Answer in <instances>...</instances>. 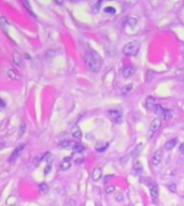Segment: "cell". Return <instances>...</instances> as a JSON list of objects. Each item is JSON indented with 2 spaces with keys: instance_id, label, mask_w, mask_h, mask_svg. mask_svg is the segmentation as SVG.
Returning <instances> with one entry per match:
<instances>
[{
  "instance_id": "cell-1",
  "label": "cell",
  "mask_w": 184,
  "mask_h": 206,
  "mask_svg": "<svg viewBox=\"0 0 184 206\" xmlns=\"http://www.w3.org/2000/svg\"><path fill=\"white\" fill-rule=\"evenodd\" d=\"M84 62L90 72L97 73L101 68V58L95 51H87L85 53Z\"/></svg>"
},
{
  "instance_id": "cell-2",
  "label": "cell",
  "mask_w": 184,
  "mask_h": 206,
  "mask_svg": "<svg viewBox=\"0 0 184 206\" xmlns=\"http://www.w3.org/2000/svg\"><path fill=\"white\" fill-rule=\"evenodd\" d=\"M140 49V43L137 41L134 42H129L127 43L124 47H123V53L126 55V56H135L137 55V53L139 52Z\"/></svg>"
},
{
  "instance_id": "cell-3",
  "label": "cell",
  "mask_w": 184,
  "mask_h": 206,
  "mask_svg": "<svg viewBox=\"0 0 184 206\" xmlns=\"http://www.w3.org/2000/svg\"><path fill=\"white\" fill-rule=\"evenodd\" d=\"M147 187H149V191L151 194L152 201L154 203L157 202V198H158V186L155 182H153L152 179H150V182H147Z\"/></svg>"
},
{
  "instance_id": "cell-4",
  "label": "cell",
  "mask_w": 184,
  "mask_h": 206,
  "mask_svg": "<svg viewBox=\"0 0 184 206\" xmlns=\"http://www.w3.org/2000/svg\"><path fill=\"white\" fill-rule=\"evenodd\" d=\"M160 126H162V119H160V117H157L152 120L151 125H150V137L155 133L156 131H158Z\"/></svg>"
},
{
  "instance_id": "cell-5",
  "label": "cell",
  "mask_w": 184,
  "mask_h": 206,
  "mask_svg": "<svg viewBox=\"0 0 184 206\" xmlns=\"http://www.w3.org/2000/svg\"><path fill=\"white\" fill-rule=\"evenodd\" d=\"M24 147H25L24 144H20V145H18L16 148H15V149L13 150L12 155H11V156H10V158H9V162H10L11 164H13L14 162L16 161V159L18 158V156H20V153H22V150L24 149Z\"/></svg>"
},
{
  "instance_id": "cell-6",
  "label": "cell",
  "mask_w": 184,
  "mask_h": 206,
  "mask_svg": "<svg viewBox=\"0 0 184 206\" xmlns=\"http://www.w3.org/2000/svg\"><path fill=\"white\" fill-rule=\"evenodd\" d=\"M163 158H164L163 149L156 150L155 153H154V155H153V157H152V164H153L154 166H157L160 162H162Z\"/></svg>"
},
{
  "instance_id": "cell-7",
  "label": "cell",
  "mask_w": 184,
  "mask_h": 206,
  "mask_svg": "<svg viewBox=\"0 0 184 206\" xmlns=\"http://www.w3.org/2000/svg\"><path fill=\"white\" fill-rule=\"evenodd\" d=\"M109 116L115 122H121V120H122V112L119 109H110Z\"/></svg>"
},
{
  "instance_id": "cell-8",
  "label": "cell",
  "mask_w": 184,
  "mask_h": 206,
  "mask_svg": "<svg viewBox=\"0 0 184 206\" xmlns=\"http://www.w3.org/2000/svg\"><path fill=\"white\" fill-rule=\"evenodd\" d=\"M77 142L73 141H64L59 144L60 148H65V149H74V147L77 146Z\"/></svg>"
},
{
  "instance_id": "cell-9",
  "label": "cell",
  "mask_w": 184,
  "mask_h": 206,
  "mask_svg": "<svg viewBox=\"0 0 184 206\" xmlns=\"http://www.w3.org/2000/svg\"><path fill=\"white\" fill-rule=\"evenodd\" d=\"M102 176V170L100 168H95L93 172H92V179L94 182H98L99 179L101 178Z\"/></svg>"
},
{
  "instance_id": "cell-10",
  "label": "cell",
  "mask_w": 184,
  "mask_h": 206,
  "mask_svg": "<svg viewBox=\"0 0 184 206\" xmlns=\"http://www.w3.org/2000/svg\"><path fill=\"white\" fill-rule=\"evenodd\" d=\"M156 100L154 97H152V96H150V97L147 98V100H145V106H147V109H154L156 106Z\"/></svg>"
},
{
  "instance_id": "cell-11",
  "label": "cell",
  "mask_w": 184,
  "mask_h": 206,
  "mask_svg": "<svg viewBox=\"0 0 184 206\" xmlns=\"http://www.w3.org/2000/svg\"><path fill=\"white\" fill-rule=\"evenodd\" d=\"M135 72H136V69L134 68V67H131V66H128V67H126V68H124L122 74L124 77L128 78V77H130L132 74H135Z\"/></svg>"
},
{
  "instance_id": "cell-12",
  "label": "cell",
  "mask_w": 184,
  "mask_h": 206,
  "mask_svg": "<svg viewBox=\"0 0 184 206\" xmlns=\"http://www.w3.org/2000/svg\"><path fill=\"white\" fill-rule=\"evenodd\" d=\"M71 157H67L65 158L62 162L60 163V170L61 171H67L70 169V166H71Z\"/></svg>"
},
{
  "instance_id": "cell-13",
  "label": "cell",
  "mask_w": 184,
  "mask_h": 206,
  "mask_svg": "<svg viewBox=\"0 0 184 206\" xmlns=\"http://www.w3.org/2000/svg\"><path fill=\"white\" fill-rule=\"evenodd\" d=\"M12 59H13V62H14V65L16 66V67H22V57H20V53L17 52H14L12 55Z\"/></svg>"
},
{
  "instance_id": "cell-14",
  "label": "cell",
  "mask_w": 184,
  "mask_h": 206,
  "mask_svg": "<svg viewBox=\"0 0 184 206\" xmlns=\"http://www.w3.org/2000/svg\"><path fill=\"white\" fill-rule=\"evenodd\" d=\"M178 142H179V140L177 138V137H174V138H172V140H169L168 142H166V144H165V149L166 150H171L174 146L178 144Z\"/></svg>"
},
{
  "instance_id": "cell-15",
  "label": "cell",
  "mask_w": 184,
  "mask_h": 206,
  "mask_svg": "<svg viewBox=\"0 0 184 206\" xmlns=\"http://www.w3.org/2000/svg\"><path fill=\"white\" fill-rule=\"evenodd\" d=\"M71 134H72V136H73L75 140H81L82 132L79 127H74L73 129L71 130Z\"/></svg>"
},
{
  "instance_id": "cell-16",
  "label": "cell",
  "mask_w": 184,
  "mask_h": 206,
  "mask_svg": "<svg viewBox=\"0 0 184 206\" xmlns=\"http://www.w3.org/2000/svg\"><path fill=\"white\" fill-rule=\"evenodd\" d=\"M108 143H105V142H100V143H97V145H96V151H98V153H102V151H105V150L108 148Z\"/></svg>"
},
{
  "instance_id": "cell-17",
  "label": "cell",
  "mask_w": 184,
  "mask_h": 206,
  "mask_svg": "<svg viewBox=\"0 0 184 206\" xmlns=\"http://www.w3.org/2000/svg\"><path fill=\"white\" fill-rule=\"evenodd\" d=\"M7 75H8V77H10L11 80H14V81H18L20 77V75L17 74L13 69H10V70H8V72H7Z\"/></svg>"
},
{
  "instance_id": "cell-18",
  "label": "cell",
  "mask_w": 184,
  "mask_h": 206,
  "mask_svg": "<svg viewBox=\"0 0 184 206\" xmlns=\"http://www.w3.org/2000/svg\"><path fill=\"white\" fill-rule=\"evenodd\" d=\"M142 170H143V168H142V164L140 163L139 161H136L135 163H134V171H135L136 173H141L142 172Z\"/></svg>"
},
{
  "instance_id": "cell-19",
  "label": "cell",
  "mask_w": 184,
  "mask_h": 206,
  "mask_svg": "<svg viewBox=\"0 0 184 206\" xmlns=\"http://www.w3.org/2000/svg\"><path fill=\"white\" fill-rule=\"evenodd\" d=\"M39 191H40V193H46L48 191H49V186H48V184L46 182H42L40 184V186H39Z\"/></svg>"
},
{
  "instance_id": "cell-20",
  "label": "cell",
  "mask_w": 184,
  "mask_h": 206,
  "mask_svg": "<svg viewBox=\"0 0 184 206\" xmlns=\"http://www.w3.org/2000/svg\"><path fill=\"white\" fill-rule=\"evenodd\" d=\"M163 116L166 120H170L171 117H172L171 111H170V109H165V111H164V113H163Z\"/></svg>"
},
{
  "instance_id": "cell-21",
  "label": "cell",
  "mask_w": 184,
  "mask_h": 206,
  "mask_svg": "<svg viewBox=\"0 0 184 206\" xmlns=\"http://www.w3.org/2000/svg\"><path fill=\"white\" fill-rule=\"evenodd\" d=\"M137 24V20L136 18H132V17H128L126 20V25H128L129 27H134Z\"/></svg>"
},
{
  "instance_id": "cell-22",
  "label": "cell",
  "mask_w": 184,
  "mask_h": 206,
  "mask_svg": "<svg viewBox=\"0 0 184 206\" xmlns=\"http://www.w3.org/2000/svg\"><path fill=\"white\" fill-rule=\"evenodd\" d=\"M9 26V22L3 16H0V27L1 28H7Z\"/></svg>"
},
{
  "instance_id": "cell-23",
  "label": "cell",
  "mask_w": 184,
  "mask_h": 206,
  "mask_svg": "<svg viewBox=\"0 0 184 206\" xmlns=\"http://www.w3.org/2000/svg\"><path fill=\"white\" fill-rule=\"evenodd\" d=\"M23 5H24L25 8H26V10H27V11H28V12L30 13L33 17H36V14L31 11V8H30V5H29V2H27V1H23Z\"/></svg>"
},
{
  "instance_id": "cell-24",
  "label": "cell",
  "mask_w": 184,
  "mask_h": 206,
  "mask_svg": "<svg viewBox=\"0 0 184 206\" xmlns=\"http://www.w3.org/2000/svg\"><path fill=\"white\" fill-rule=\"evenodd\" d=\"M164 111H165V109H163L162 105H156L155 109H154V112H155L156 115H163Z\"/></svg>"
},
{
  "instance_id": "cell-25",
  "label": "cell",
  "mask_w": 184,
  "mask_h": 206,
  "mask_svg": "<svg viewBox=\"0 0 184 206\" xmlns=\"http://www.w3.org/2000/svg\"><path fill=\"white\" fill-rule=\"evenodd\" d=\"M167 187L169 188V189H170V191H171V192H177V186L174 185V184H173V182H169V184L167 185Z\"/></svg>"
},
{
  "instance_id": "cell-26",
  "label": "cell",
  "mask_w": 184,
  "mask_h": 206,
  "mask_svg": "<svg viewBox=\"0 0 184 206\" xmlns=\"http://www.w3.org/2000/svg\"><path fill=\"white\" fill-rule=\"evenodd\" d=\"M64 206H75V201L72 200V199H68Z\"/></svg>"
},
{
  "instance_id": "cell-27",
  "label": "cell",
  "mask_w": 184,
  "mask_h": 206,
  "mask_svg": "<svg viewBox=\"0 0 184 206\" xmlns=\"http://www.w3.org/2000/svg\"><path fill=\"white\" fill-rule=\"evenodd\" d=\"M105 12L109 13V14H115V9L112 8V7H107V8L105 9Z\"/></svg>"
},
{
  "instance_id": "cell-28",
  "label": "cell",
  "mask_w": 184,
  "mask_h": 206,
  "mask_svg": "<svg viewBox=\"0 0 184 206\" xmlns=\"http://www.w3.org/2000/svg\"><path fill=\"white\" fill-rule=\"evenodd\" d=\"M115 191V187L114 186H109L106 188V193L107 194H110L112 193V192H114Z\"/></svg>"
},
{
  "instance_id": "cell-29",
  "label": "cell",
  "mask_w": 184,
  "mask_h": 206,
  "mask_svg": "<svg viewBox=\"0 0 184 206\" xmlns=\"http://www.w3.org/2000/svg\"><path fill=\"white\" fill-rule=\"evenodd\" d=\"M100 4H101V2H100V1L95 4L94 7H93V12H94V13H97V12H98V11H99V8H100Z\"/></svg>"
},
{
  "instance_id": "cell-30",
  "label": "cell",
  "mask_w": 184,
  "mask_h": 206,
  "mask_svg": "<svg viewBox=\"0 0 184 206\" xmlns=\"http://www.w3.org/2000/svg\"><path fill=\"white\" fill-rule=\"evenodd\" d=\"M115 200L119 201V202L123 201V194L121 193V192H116V193H115Z\"/></svg>"
},
{
  "instance_id": "cell-31",
  "label": "cell",
  "mask_w": 184,
  "mask_h": 206,
  "mask_svg": "<svg viewBox=\"0 0 184 206\" xmlns=\"http://www.w3.org/2000/svg\"><path fill=\"white\" fill-rule=\"evenodd\" d=\"M131 89H132V84H129V85H127L126 87H125V89H123V93H129Z\"/></svg>"
},
{
  "instance_id": "cell-32",
  "label": "cell",
  "mask_w": 184,
  "mask_h": 206,
  "mask_svg": "<svg viewBox=\"0 0 184 206\" xmlns=\"http://www.w3.org/2000/svg\"><path fill=\"white\" fill-rule=\"evenodd\" d=\"M25 131H26V126L23 124V125H20V132H18V134H20V135H23V133H24Z\"/></svg>"
},
{
  "instance_id": "cell-33",
  "label": "cell",
  "mask_w": 184,
  "mask_h": 206,
  "mask_svg": "<svg viewBox=\"0 0 184 206\" xmlns=\"http://www.w3.org/2000/svg\"><path fill=\"white\" fill-rule=\"evenodd\" d=\"M4 106H5V103L3 102V100H2V99H0V109H4Z\"/></svg>"
},
{
  "instance_id": "cell-34",
  "label": "cell",
  "mask_w": 184,
  "mask_h": 206,
  "mask_svg": "<svg viewBox=\"0 0 184 206\" xmlns=\"http://www.w3.org/2000/svg\"><path fill=\"white\" fill-rule=\"evenodd\" d=\"M52 168H51V165H48L46 166V169H45V174H49L50 173V170H51Z\"/></svg>"
},
{
  "instance_id": "cell-35",
  "label": "cell",
  "mask_w": 184,
  "mask_h": 206,
  "mask_svg": "<svg viewBox=\"0 0 184 206\" xmlns=\"http://www.w3.org/2000/svg\"><path fill=\"white\" fill-rule=\"evenodd\" d=\"M180 151H181V153H184V144H181V146H180Z\"/></svg>"
}]
</instances>
